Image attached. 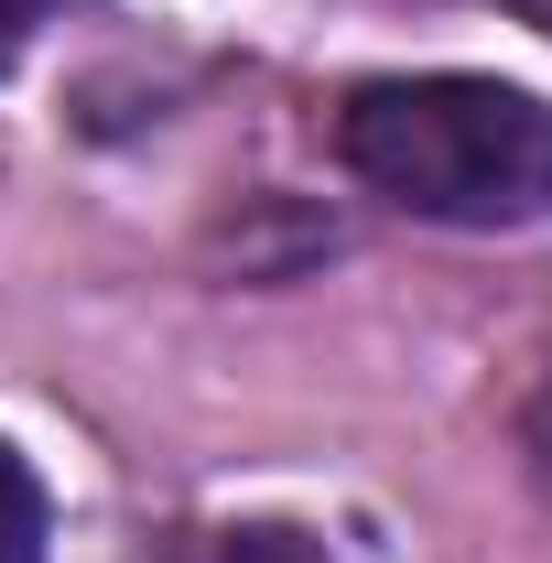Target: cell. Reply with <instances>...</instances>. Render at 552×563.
Segmentation results:
<instances>
[{"instance_id":"6da1fadb","label":"cell","mask_w":552,"mask_h":563,"mask_svg":"<svg viewBox=\"0 0 552 563\" xmlns=\"http://www.w3.org/2000/svg\"><path fill=\"white\" fill-rule=\"evenodd\" d=\"M336 152L368 196L444 228L552 217V109L509 76H379L336 109Z\"/></svg>"},{"instance_id":"8992f818","label":"cell","mask_w":552,"mask_h":563,"mask_svg":"<svg viewBox=\"0 0 552 563\" xmlns=\"http://www.w3.org/2000/svg\"><path fill=\"white\" fill-rule=\"evenodd\" d=\"M498 11H520V22H531V33H552V0H498Z\"/></svg>"},{"instance_id":"277c9868","label":"cell","mask_w":552,"mask_h":563,"mask_svg":"<svg viewBox=\"0 0 552 563\" xmlns=\"http://www.w3.org/2000/svg\"><path fill=\"white\" fill-rule=\"evenodd\" d=\"M520 455H531V477L552 488V379L531 390V412H520Z\"/></svg>"},{"instance_id":"3957f363","label":"cell","mask_w":552,"mask_h":563,"mask_svg":"<svg viewBox=\"0 0 552 563\" xmlns=\"http://www.w3.org/2000/svg\"><path fill=\"white\" fill-rule=\"evenodd\" d=\"M217 563H325V542H314V531H292V520H250V531H228V542H217Z\"/></svg>"},{"instance_id":"52a82bcc","label":"cell","mask_w":552,"mask_h":563,"mask_svg":"<svg viewBox=\"0 0 552 563\" xmlns=\"http://www.w3.org/2000/svg\"><path fill=\"white\" fill-rule=\"evenodd\" d=\"M11 55H22V33H11V22H0V66H11Z\"/></svg>"},{"instance_id":"5b68a950","label":"cell","mask_w":552,"mask_h":563,"mask_svg":"<svg viewBox=\"0 0 552 563\" xmlns=\"http://www.w3.org/2000/svg\"><path fill=\"white\" fill-rule=\"evenodd\" d=\"M44 11H55V0H0V22H11V33H33Z\"/></svg>"},{"instance_id":"7a4b0ae2","label":"cell","mask_w":552,"mask_h":563,"mask_svg":"<svg viewBox=\"0 0 552 563\" xmlns=\"http://www.w3.org/2000/svg\"><path fill=\"white\" fill-rule=\"evenodd\" d=\"M55 542V520H44V488H33V466L0 444V563H44Z\"/></svg>"}]
</instances>
